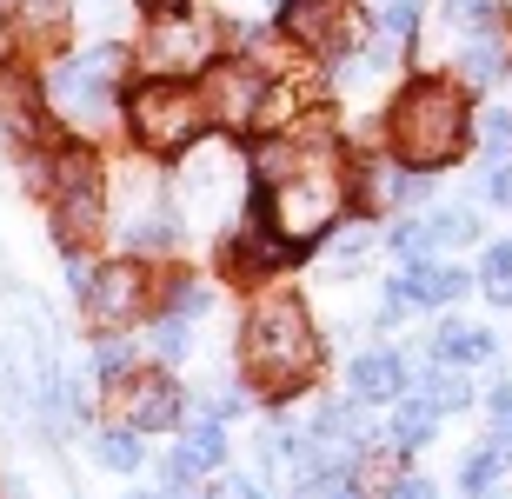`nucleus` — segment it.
Listing matches in <instances>:
<instances>
[{
	"label": "nucleus",
	"mask_w": 512,
	"mask_h": 499,
	"mask_svg": "<svg viewBox=\"0 0 512 499\" xmlns=\"http://www.w3.org/2000/svg\"><path fill=\"white\" fill-rule=\"evenodd\" d=\"M466 140H473V107H466V94L453 80H439V74L406 80L399 100L386 107V147H393L399 167H413V173L453 167Z\"/></svg>",
	"instance_id": "obj_1"
},
{
	"label": "nucleus",
	"mask_w": 512,
	"mask_h": 499,
	"mask_svg": "<svg viewBox=\"0 0 512 499\" xmlns=\"http://www.w3.org/2000/svg\"><path fill=\"white\" fill-rule=\"evenodd\" d=\"M240 366L247 380H260L266 393H293V386L313 380L320 366V333L306 320V307L293 293H260L247 307V327H240Z\"/></svg>",
	"instance_id": "obj_2"
},
{
	"label": "nucleus",
	"mask_w": 512,
	"mask_h": 499,
	"mask_svg": "<svg viewBox=\"0 0 512 499\" xmlns=\"http://www.w3.org/2000/svg\"><path fill=\"white\" fill-rule=\"evenodd\" d=\"M207 120H213V107H207V94L193 87V80H140L127 94V127H133V140L147 147V154H187L193 140L207 134Z\"/></svg>",
	"instance_id": "obj_3"
},
{
	"label": "nucleus",
	"mask_w": 512,
	"mask_h": 499,
	"mask_svg": "<svg viewBox=\"0 0 512 499\" xmlns=\"http://www.w3.org/2000/svg\"><path fill=\"white\" fill-rule=\"evenodd\" d=\"M34 187L54 193L60 247H74V240H87V233L100 227V193H107V180H100V160L87 154V147H60V154L47 160V173L34 167Z\"/></svg>",
	"instance_id": "obj_4"
},
{
	"label": "nucleus",
	"mask_w": 512,
	"mask_h": 499,
	"mask_svg": "<svg viewBox=\"0 0 512 499\" xmlns=\"http://www.w3.org/2000/svg\"><path fill=\"white\" fill-rule=\"evenodd\" d=\"M80 307L94 327H127L140 313H153V273L120 260V267H94V287L80 293Z\"/></svg>",
	"instance_id": "obj_5"
},
{
	"label": "nucleus",
	"mask_w": 512,
	"mask_h": 499,
	"mask_svg": "<svg viewBox=\"0 0 512 499\" xmlns=\"http://www.w3.org/2000/svg\"><path fill=\"white\" fill-rule=\"evenodd\" d=\"M180 420V386L167 373H127L114 380V426L127 433H167Z\"/></svg>",
	"instance_id": "obj_6"
},
{
	"label": "nucleus",
	"mask_w": 512,
	"mask_h": 499,
	"mask_svg": "<svg viewBox=\"0 0 512 499\" xmlns=\"http://www.w3.org/2000/svg\"><path fill=\"white\" fill-rule=\"evenodd\" d=\"M280 27L300 40L306 54H346L353 40V20H346V0H280Z\"/></svg>",
	"instance_id": "obj_7"
},
{
	"label": "nucleus",
	"mask_w": 512,
	"mask_h": 499,
	"mask_svg": "<svg viewBox=\"0 0 512 499\" xmlns=\"http://www.w3.org/2000/svg\"><path fill=\"white\" fill-rule=\"evenodd\" d=\"M466 287H473V273H466V267H446V260H413V267L393 280V293H386V300H399V307H453Z\"/></svg>",
	"instance_id": "obj_8"
},
{
	"label": "nucleus",
	"mask_w": 512,
	"mask_h": 499,
	"mask_svg": "<svg viewBox=\"0 0 512 499\" xmlns=\"http://www.w3.org/2000/svg\"><path fill=\"white\" fill-rule=\"evenodd\" d=\"M220 460H227V433H220V420H193L187 433H180V446L167 453V466H160V480H167V499L180 493L193 473H213Z\"/></svg>",
	"instance_id": "obj_9"
},
{
	"label": "nucleus",
	"mask_w": 512,
	"mask_h": 499,
	"mask_svg": "<svg viewBox=\"0 0 512 499\" xmlns=\"http://www.w3.org/2000/svg\"><path fill=\"white\" fill-rule=\"evenodd\" d=\"M200 94H207L213 120H227V127H247V120L266 107V87H260V74H247V67H213Z\"/></svg>",
	"instance_id": "obj_10"
},
{
	"label": "nucleus",
	"mask_w": 512,
	"mask_h": 499,
	"mask_svg": "<svg viewBox=\"0 0 512 499\" xmlns=\"http://www.w3.org/2000/svg\"><path fill=\"white\" fill-rule=\"evenodd\" d=\"M147 54H153V67H167V80H173V74H187V67H200V60H207V34H200L187 14H180V20H160V27H153V40H147Z\"/></svg>",
	"instance_id": "obj_11"
},
{
	"label": "nucleus",
	"mask_w": 512,
	"mask_h": 499,
	"mask_svg": "<svg viewBox=\"0 0 512 499\" xmlns=\"http://www.w3.org/2000/svg\"><path fill=\"white\" fill-rule=\"evenodd\" d=\"M346 386H353V400H406V360L399 353H360L346 366Z\"/></svg>",
	"instance_id": "obj_12"
},
{
	"label": "nucleus",
	"mask_w": 512,
	"mask_h": 499,
	"mask_svg": "<svg viewBox=\"0 0 512 499\" xmlns=\"http://www.w3.org/2000/svg\"><path fill=\"white\" fill-rule=\"evenodd\" d=\"M34 127H40L34 80H27V74H14V67H0V134L34 140Z\"/></svg>",
	"instance_id": "obj_13"
},
{
	"label": "nucleus",
	"mask_w": 512,
	"mask_h": 499,
	"mask_svg": "<svg viewBox=\"0 0 512 499\" xmlns=\"http://www.w3.org/2000/svg\"><path fill=\"white\" fill-rule=\"evenodd\" d=\"M433 353L446 366H473V360H493V333L486 327H466V320H446L433 333Z\"/></svg>",
	"instance_id": "obj_14"
},
{
	"label": "nucleus",
	"mask_w": 512,
	"mask_h": 499,
	"mask_svg": "<svg viewBox=\"0 0 512 499\" xmlns=\"http://www.w3.org/2000/svg\"><path fill=\"white\" fill-rule=\"evenodd\" d=\"M433 426H439V406L419 393V400L393 406V426H386V433H393V446H426V440H433Z\"/></svg>",
	"instance_id": "obj_15"
},
{
	"label": "nucleus",
	"mask_w": 512,
	"mask_h": 499,
	"mask_svg": "<svg viewBox=\"0 0 512 499\" xmlns=\"http://www.w3.org/2000/svg\"><path fill=\"white\" fill-rule=\"evenodd\" d=\"M459 486L473 499L499 493L506 486V446H479V453H466V466H459Z\"/></svg>",
	"instance_id": "obj_16"
},
{
	"label": "nucleus",
	"mask_w": 512,
	"mask_h": 499,
	"mask_svg": "<svg viewBox=\"0 0 512 499\" xmlns=\"http://www.w3.org/2000/svg\"><path fill=\"white\" fill-rule=\"evenodd\" d=\"M479 293L493 307H512V240H493L486 260H479Z\"/></svg>",
	"instance_id": "obj_17"
},
{
	"label": "nucleus",
	"mask_w": 512,
	"mask_h": 499,
	"mask_svg": "<svg viewBox=\"0 0 512 499\" xmlns=\"http://www.w3.org/2000/svg\"><path fill=\"white\" fill-rule=\"evenodd\" d=\"M94 453H100V466H114V473H133V466L147 460L140 433H127V426H107V433L94 440Z\"/></svg>",
	"instance_id": "obj_18"
},
{
	"label": "nucleus",
	"mask_w": 512,
	"mask_h": 499,
	"mask_svg": "<svg viewBox=\"0 0 512 499\" xmlns=\"http://www.w3.org/2000/svg\"><path fill=\"white\" fill-rule=\"evenodd\" d=\"M466 240H479V220L466 207L433 213V220H426V247H466Z\"/></svg>",
	"instance_id": "obj_19"
},
{
	"label": "nucleus",
	"mask_w": 512,
	"mask_h": 499,
	"mask_svg": "<svg viewBox=\"0 0 512 499\" xmlns=\"http://www.w3.org/2000/svg\"><path fill=\"white\" fill-rule=\"evenodd\" d=\"M180 240V220H173L167 207L140 213V220H127V247H173Z\"/></svg>",
	"instance_id": "obj_20"
},
{
	"label": "nucleus",
	"mask_w": 512,
	"mask_h": 499,
	"mask_svg": "<svg viewBox=\"0 0 512 499\" xmlns=\"http://www.w3.org/2000/svg\"><path fill=\"white\" fill-rule=\"evenodd\" d=\"M419 386H426V400H433L439 413H446V406H466V400H473V386L459 380V373H439V366H426V373H419Z\"/></svg>",
	"instance_id": "obj_21"
},
{
	"label": "nucleus",
	"mask_w": 512,
	"mask_h": 499,
	"mask_svg": "<svg viewBox=\"0 0 512 499\" xmlns=\"http://www.w3.org/2000/svg\"><path fill=\"white\" fill-rule=\"evenodd\" d=\"M373 20H380L393 40H406L419 27V0H373Z\"/></svg>",
	"instance_id": "obj_22"
},
{
	"label": "nucleus",
	"mask_w": 512,
	"mask_h": 499,
	"mask_svg": "<svg viewBox=\"0 0 512 499\" xmlns=\"http://www.w3.org/2000/svg\"><path fill=\"white\" fill-rule=\"evenodd\" d=\"M94 373H100V380H127V373H133V346L127 340H100L94 346Z\"/></svg>",
	"instance_id": "obj_23"
},
{
	"label": "nucleus",
	"mask_w": 512,
	"mask_h": 499,
	"mask_svg": "<svg viewBox=\"0 0 512 499\" xmlns=\"http://www.w3.org/2000/svg\"><path fill=\"white\" fill-rule=\"evenodd\" d=\"M187 346H193V333H187V320H180V313H167V320L153 327V353H160V360H180Z\"/></svg>",
	"instance_id": "obj_24"
},
{
	"label": "nucleus",
	"mask_w": 512,
	"mask_h": 499,
	"mask_svg": "<svg viewBox=\"0 0 512 499\" xmlns=\"http://www.w3.org/2000/svg\"><path fill=\"white\" fill-rule=\"evenodd\" d=\"M499 74V40H473L466 47V80H493Z\"/></svg>",
	"instance_id": "obj_25"
},
{
	"label": "nucleus",
	"mask_w": 512,
	"mask_h": 499,
	"mask_svg": "<svg viewBox=\"0 0 512 499\" xmlns=\"http://www.w3.org/2000/svg\"><path fill=\"white\" fill-rule=\"evenodd\" d=\"M446 20L453 27H486L493 20V0H446Z\"/></svg>",
	"instance_id": "obj_26"
},
{
	"label": "nucleus",
	"mask_w": 512,
	"mask_h": 499,
	"mask_svg": "<svg viewBox=\"0 0 512 499\" xmlns=\"http://www.w3.org/2000/svg\"><path fill=\"white\" fill-rule=\"evenodd\" d=\"M213 307V293L200 287V280H180V287H173V313H180V320H187V313H207Z\"/></svg>",
	"instance_id": "obj_27"
},
{
	"label": "nucleus",
	"mask_w": 512,
	"mask_h": 499,
	"mask_svg": "<svg viewBox=\"0 0 512 499\" xmlns=\"http://www.w3.org/2000/svg\"><path fill=\"white\" fill-rule=\"evenodd\" d=\"M486 406H493V433H499V446H506L512 440V380L493 386V400H486Z\"/></svg>",
	"instance_id": "obj_28"
},
{
	"label": "nucleus",
	"mask_w": 512,
	"mask_h": 499,
	"mask_svg": "<svg viewBox=\"0 0 512 499\" xmlns=\"http://www.w3.org/2000/svg\"><path fill=\"white\" fill-rule=\"evenodd\" d=\"M479 134H486V147H512V114H493Z\"/></svg>",
	"instance_id": "obj_29"
},
{
	"label": "nucleus",
	"mask_w": 512,
	"mask_h": 499,
	"mask_svg": "<svg viewBox=\"0 0 512 499\" xmlns=\"http://www.w3.org/2000/svg\"><path fill=\"white\" fill-rule=\"evenodd\" d=\"M486 193H493L499 207H512V167H493V173H486Z\"/></svg>",
	"instance_id": "obj_30"
},
{
	"label": "nucleus",
	"mask_w": 512,
	"mask_h": 499,
	"mask_svg": "<svg viewBox=\"0 0 512 499\" xmlns=\"http://www.w3.org/2000/svg\"><path fill=\"white\" fill-rule=\"evenodd\" d=\"M386 499H433V486H426V480H393Z\"/></svg>",
	"instance_id": "obj_31"
},
{
	"label": "nucleus",
	"mask_w": 512,
	"mask_h": 499,
	"mask_svg": "<svg viewBox=\"0 0 512 499\" xmlns=\"http://www.w3.org/2000/svg\"><path fill=\"white\" fill-rule=\"evenodd\" d=\"M213 499H260V486H253V480H227Z\"/></svg>",
	"instance_id": "obj_32"
},
{
	"label": "nucleus",
	"mask_w": 512,
	"mask_h": 499,
	"mask_svg": "<svg viewBox=\"0 0 512 499\" xmlns=\"http://www.w3.org/2000/svg\"><path fill=\"white\" fill-rule=\"evenodd\" d=\"M20 7H27V20H54L60 14V0H20Z\"/></svg>",
	"instance_id": "obj_33"
},
{
	"label": "nucleus",
	"mask_w": 512,
	"mask_h": 499,
	"mask_svg": "<svg viewBox=\"0 0 512 499\" xmlns=\"http://www.w3.org/2000/svg\"><path fill=\"white\" fill-rule=\"evenodd\" d=\"M7 499H27V486H20V480H14V493H7Z\"/></svg>",
	"instance_id": "obj_34"
},
{
	"label": "nucleus",
	"mask_w": 512,
	"mask_h": 499,
	"mask_svg": "<svg viewBox=\"0 0 512 499\" xmlns=\"http://www.w3.org/2000/svg\"><path fill=\"white\" fill-rule=\"evenodd\" d=\"M140 499H153V493H140Z\"/></svg>",
	"instance_id": "obj_35"
},
{
	"label": "nucleus",
	"mask_w": 512,
	"mask_h": 499,
	"mask_svg": "<svg viewBox=\"0 0 512 499\" xmlns=\"http://www.w3.org/2000/svg\"><path fill=\"white\" fill-rule=\"evenodd\" d=\"M173 499H180V493H173Z\"/></svg>",
	"instance_id": "obj_36"
}]
</instances>
